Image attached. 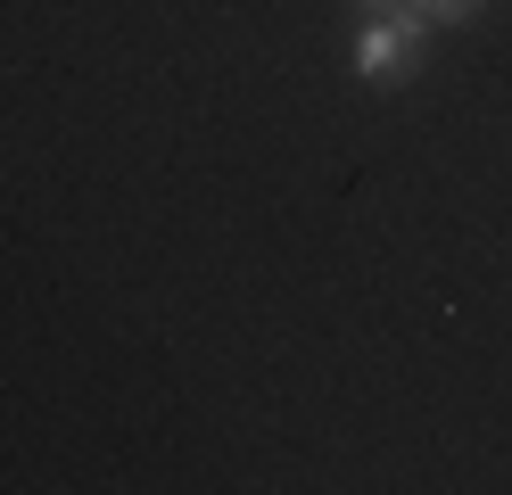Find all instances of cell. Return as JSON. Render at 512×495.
Listing matches in <instances>:
<instances>
[{"instance_id": "cell-2", "label": "cell", "mask_w": 512, "mask_h": 495, "mask_svg": "<svg viewBox=\"0 0 512 495\" xmlns=\"http://www.w3.org/2000/svg\"><path fill=\"white\" fill-rule=\"evenodd\" d=\"M413 17H422L430 33L438 25H479V17H488V0H413Z\"/></svg>"}, {"instance_id": "cell-3", "label": "cell", "mask_w": 512, "mask_h": 495, "mask_svg": "<svg viewBox=\"0 0 512 495\" xmlns=\"http://www.w3.org/2000/svg\"><path fill=\"white\" fill-rule=\"evenodd\" d=\"M356 17H413V0H356Z\"/></svg>"}, {"instance_id": "cell-1", "label": "cell", "mask_w": 512, "mask_h": 495, "mask_svg": "<svg viewBox=\"0 0 512 495\" xmlns=\"http://www.w3.org/2000/svg\"><path fill=\"white\" fill-rule=\"evenodd\" d=\"M422 50H430V25H422V17H364V33H356V75H364L372 91H397V83L422 75Z\"/></svg>"}]
</instances>
